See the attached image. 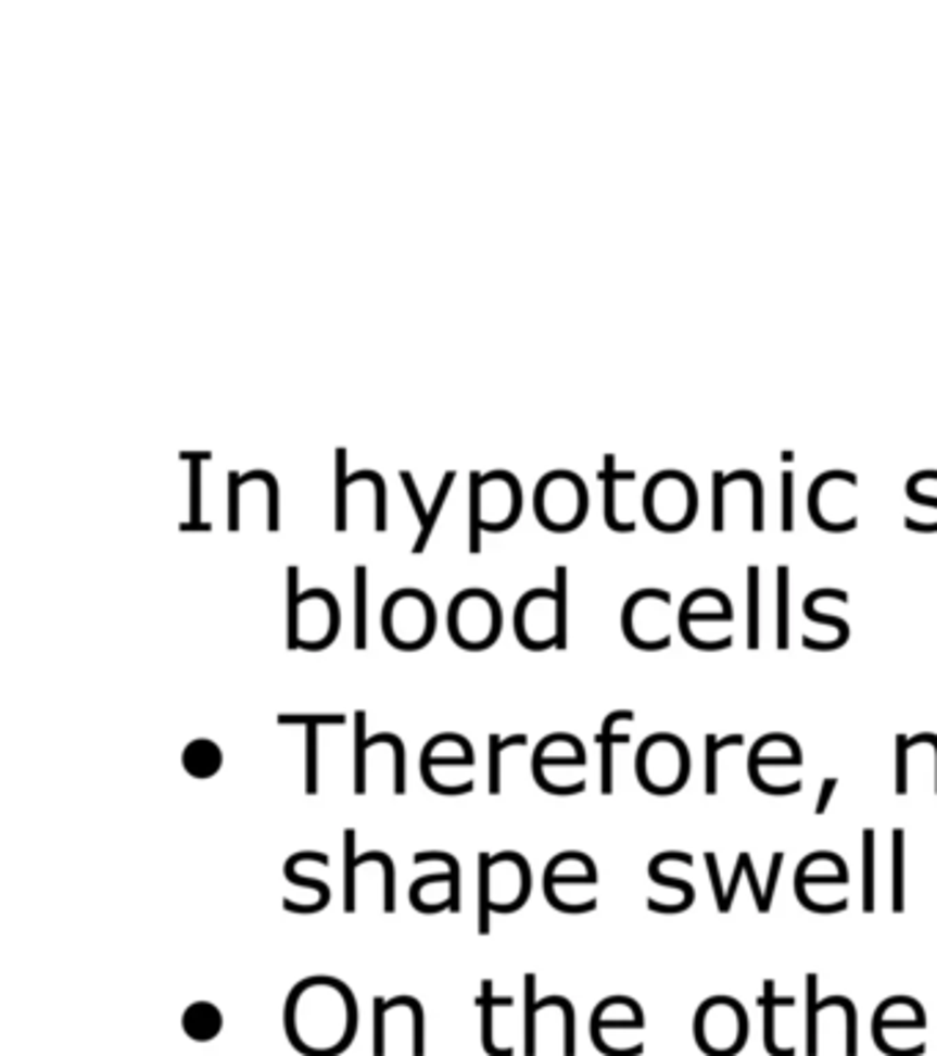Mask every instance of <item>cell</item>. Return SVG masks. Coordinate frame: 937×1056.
<instances>
[{"label":"cell","instance_id":"6","mask_svg":"<svg viewBox=\"0 0 937 1056\" xmlns=\"http://www.w3.org/2000/svg\"><path fill=\"white\" fill-rule=\"evenodd\" d=\"M445 630L459 650H493L504 633V605L484 587L459 589L445 608Z\"/></svg>","mask_w":937,"mask_h":1056},{"label":"cell","instance_id":"28","mask_svg":"<svg viewBox=\"0 0 937 1056\" xmlns=\"http://www.w3.org/2000/svg\"><path fill=\"white\" fill-rule=\"evenodd\" d=\"M223 763L226 757H223L220 743L212 738H193L182 749V770L195 781L215 779L223 770Z\"/></svg>","mask_w":937,"mask_h":1056},{"label":"cell","instance_id":"33","mask_svg":"<svg viewBox=\"0 0 937 1056\" xmlns=\"http://www.w3.org/2000/svg\"><path fill=\"white\" fill-rule=\"evenodd\" d=\"M756 1004L764 1009V1048L770 1051V1056H795L797 1048H792V1045L781 1048L778 1034H775V1013H778V1007H795V998L778 996L775 980H764V991L762 996L756 998Z\"/></svg>","mask_w":937,"mask_h":1056},{"label":"cell","instance_id":"18","mask_svg":"<svg viewBox=\"0 0 937 1056\" xmlns=\"http://www.w3.org/2000/svg\"><path fill=\"white\" fill-rule=\"evenodd\" d=\"M646 1029V1016L644 1007H641L635 998L630 996H608L594 1007L592 1013V1023H588V1032H592V1043L599 1054L610 1056L613 1054V1038L619 1032H644Z\"/></svg>","mask_w":937,"mask_h":1056},{"label":"cell","instance_id":"47","mask_svg":"<svg viewBox=\"0 0 937 1056\" xmlns=\"http://www.w3.org/2000/svg\"><path fill=\"white\" fill-rule=\"evenodd\" d=\"M646 872H649L651 883H657V887H666V889H674V892H680L682 900H685L687 910L693 908V903H696V887H693L691 880L674 878V875H668L666 869H662L657 862H649V869H646Z\"/></svg>","mask_w":937,"mask_h":1056},{"label":"cell","instance_id":"7","mask_svg":"<svg viewBox=\"0 0 937 1056\" xmlns=\"http://www.w3.org/2000/svg\"><path fill=\"white\" fill-rule=\"evenodd\" d=\"M476 768V749L463 732H438L423 743L418 774L421 781L443 799H459L476 790L470 770Z\"/></svg>","mask_w":937,"mask_h":1056},{"label":"cell","instance_id":"45","mask_svg":"<svg viewBox=\"0 0 937 1056\" xmlns=\"http://www.w3.org/2000/svg\"><path fill=\"white\" fill-rule=\"evenodd\" d=\"M278 727H346L350 716L344 713H281Z\"/></svg>","mask_w":937,"mask_h":1056},{"label":"cell","instance_id":"54","mask_svg":"<svg viewBox=\"0 0 937 1056\" xmlns=\"http://www.w3.org/2000/svg\"><path fill=\"white\" fill-rule=\"evenodd\" d=\"M743 878H745V853H739L737 864H734L732 880H729V887H726V903H723L721 914H729V910H732L734 894H737V887H739V880H743Z\"/></svg>","mask_w":937,"mask_h":1056},{"label":"cell","instance_id":"39","mask_svg":"<svg viewBox=\"0 0 937 1056\" xmlns=\"http://www.w3.org/2000/svg\"><path fill=\"white\" fill-rule=\"evenodd\" d=\"M360 862L366 867H377L382 872V910L388 916L396 914V862L385 851L360 853Z\"/></svg>","mask_w":937,"mask_h":1056},{"label":"cell","instance_id":"10","mask_svg":"<svg viewBox=\"0 0 937 1056\" xmlns=\"http://www.w3.org/2000/svg\"><path fill=\"white\" fill-rule=\"evenodd\" d=\"M586 765V745L572 732H550L533 745L531 776L547 795L569 799L586 792V776H580Z\"/></svg>","mask_w":937,"mask_h":1056},{"label":"cell","instance_id":"11","mask_svg":"<svg viewBox=\"0 0 937 1056\" xmlns=\"http://www.w3.org/2000/svg\"><path fill=\"white\" fill-rule=\"evenodd\" d=\"M693 757L685 740L674 732H655L635 752V779L649 795L668 799L691 781Z\"/></svg>","mask_w":937,"mask_h":1056},{"label":"cell","instance_id":"3","mask_svg":"<svg viewBox=\"0 0 937 1056\" xmlns=\"http://www.w3.org/2000/svg\"><path fill=\"white\" fill-rule=\"evenodd\" d=\"M341 633V605L330 589H300V567H287V650L325 652Z\"/></svg>","mask_w":937,"mask_h":1056},{"label":"cell","instance_id":"52","mask_svg":"<svg viewBox=\"0 0 937 1056\" xmlns=\"http://www.w3.org/2000/svg\"><path fill=\"white\" fill-rule=\"evenodd\" d=\"M704 862H707V875H709V887H712V894H716V908L723 910V903H726V887L721 880V867H718V856L712 851L704 853Z\"/></svg>","mask_w":937,"mask_h":1056},{"label":"cell","instance_id":"50","mask_svg":"<svg viewBox=\"0 0 937 1056\" xmlns=\"http://www.w3.org/2000/svg\"><path fill=\"white\" fill-rule=\"evenodd\" d=\"M242 474L240 470H229V531L237 535L242 531Z\"/></svg>","mask_w":937,"mask_h":1056},{"label":"cell","instance_id":"40","mask_svg":"<svg viewBox=\"0 0 937 1056\" xmlns=\"http://www.w3.org/2000/svg\"><path fill=\"white\" fill-rule=\"evenodd\" d=\"M201 465L190 463V485H188V520H182L179 531H212V523L201 517L204 506H201Z\"/></svg>","mask_w":937,"mask_h":1056},{"label":"cell","instance_id":"21","mask_svg":"<svg viewBox=\"0 0 937 1056\" xmlns=\"http://www.w3.org/2000/svg\"><path fill=\"white\" fill-rule=\"evenodd\" d=\"M734 605L721 589H696L687 594L676 614V628H680L685 644H691L693 636L701 625H732Z\"/></svg>","mask_w":937,"mask_h":1056},{"label":"cell","instance_id":"24","mask_svg":"<svg viewBox=\"0 0 937 1056\" xmlns=\"http://www.w3.org/2000/svg\"><path fill=\"white\" fill-rule=\"evenodd\" d=\"M635 713L633 711H610L608 716L603 718V727L597 732V745H599V792L603 795H613L616 790V745H628L630 743V732H624V724H633Z\"/></svg>","mask_w":937,"mask_h":1056},{"label":"cell","instance_id":"17","mask_svg":"<svg viewBox=\"0 0 937 1056\" xmlns=\"http://www.w3.org/2000/svg\"><path fill=\"white\" fill-rule=\"evenodd\" d=\"M858 490V476L847 470H827L814 479L809 490V515L827 535L856 531L858 515L850 512Z\"/></svg>","mask_w":937,"mask_h":1056},{"label":"cell","instance_id":"32","mask_svg":"<svg viewBox=\"0 0 937 1056\" xmlns=\"http://www.w3.org/2000/svg\"><path fill=\"white\" fill-rule=\"evenodd\" d=\"M599 479H603V488H605V504H603L605 526H608L610 531H616V535H633L635 526L621 523V517H619V506H616V490H619L621 481H633L635 470H619V468H616L613 454H605V465H603V470H599Z\"/></svg>","mask_w":937,"mask_h":1056},{"label":"cell","instance_id":"48","mask_svg":"<svg viewBox=\"0 0 937 1056\" xmlns=\"http://www.w3.org/2000/svg\"><path fill=\"white\" fill-rule=\"evenodd\" d=\"M802 614H806V619H811V623H816V625H831L833 633H836L838 650H841V646L850 641V625H847V619H841V616L822 614V611L816 608V605H811L809 600L802 603Z\"/></svg>","mask_w":937,"mask_h":1056},{"label":"cell","instance_id":"44","mask_svg":"<svg viewBox=\"0 0 937 1056\" xmlns=\"http://www.w3.org/2000/svg\"><path fill=\"white\" fill-rule=\"evenodd\" d=\"M759 564H748V650H759V630H762V616H759Z\"/></svg>","mask_w":937,"mask_h":1056},{"label":"cell","instance_id":"1","mask_svg":"<svg viewBox=\"0 0 937 1056\" xmlns=\"http://www.w3.org/2000/svg\"><path fill=\"white\" fill-rule=\"evenodd\" d=\"M358 1023V998L339 977H303L283 1002V1032L303 1056H341L355 1043Z\"/></svg>","mask_w":937,"mask_h":1056},{"label":"cell","instance_id":"55","mask_svg":"<svg viewBox=\"0 0 937 1056\" xmlns=\"http://www.w3.org/2000/svg\"><path fill=\"white\" fill-rule=\"evenodd\" d=\"M904 493H908V499L913 501V504H919V506H926V510H935L937 512V499L935 495H924L919 490V485L913 481V476L908 479V485H904Z\"/></svg>","mask_w":937,"mask_h":1056},{"label":"cell","instance_id":"12","mask_svg":"<svg viewBox=\"0 0 937 1056\" xmlns=\"http://www.w3.org/2000/svg\"><path fill=\"white\" fill-rule=\"evenodd\" d=\"M599 883L597 864L583 851H561L545 864L542 872V894L547 905L558 914L580 916L597 910V897H580L578 892L594 889Z\"/></svg>","mask_w":937,"mask_h":1056},{"label":"cell","instance_id":"34","mask_svg":"<svg viewBox=\"0 0 937 1056\" xmlns=\"http://www.w3.org/2000/svg\"><path fill=\"white\" fill-rule=\"evenodd\" d=\"M490 745V757H486V792L490 795H501L504 790V754L509 749H526L528 734H490L486 740Z\"/></svg>","mask_w":937,"mask_h":1056},{"label":"cell","instance_id":"56","mask_svg":"<svg viewBox=\"0 0 937 1056\" xmlns=\"http://www.w3.org/2000/svg\"><path fill=\"white\" fill-rule=\"evenodd\" d=\"M212 457H215L212 452H179V460H188V463H206Z\"/></svg>","mask_w":937,"mask_h":1056},{"label":"cell","instance_id":"16","mask_svg":"<svg viewBox=\"0 0 937 1056\" xmlns=\"http://www.w3.org/2000/svg\"><path fill=\"white\" fill-rule=\"evenodd\" d=\"M621 633L641 652L671 646V594L666 589H638L621 608Z\"/></svg>","mask_w":937,"mask_h":1056},{"label":"cell","instance_id":"31","mask_svg":"<svg viewBox=\"0 0 937 1056\" xmlns=\"http://www.w3.org/2000/svg\"><path fill=\"white\" fill-rule=\"evenodd\" d=\"M352 646L364 652L369 646V567L352 569Z\"/></svg>","mask_w":937,"mask_h":1056},{"label":"cell","instance_id":"23","mask_svg":"<svg viewBox=\"0 0 937 1056\" xmlns=\"http://www.w3.org/2000/svg\"><path fill=\"white\" fill-rule=\"evenodd\" d=\"M847 883H850V867L833 851L809 853L795 869V897H802L814 887L838 889Z\"/></svg>","mask_w":937,"mask_h":1056},{"label":"cell","instance_id":"15","mask_svg":"<svg viewBox=\"0 0 937 1056\" xmlns=\"http://www.w3.org/2000/svg\"><path fill=\"white\" fill-rule=\"evenodd\" d=\"M748 1013L737 998L712 996L698 1004L693 1038L707 1056H737L748 1043Z\"/></svg>","mask_w":937,"mask_h":1056},{"label":"cell","instance_id":"27","mask_svg":"<svg viewBox=\"0 0 937 1056\" xmlns=\"http://www.w3.org/2000/svg\"><path fill=\"white\" fill-rule=\"evenodd\" d=\"M515 1004L511 996H498L495 993V982L493 980H481V993L476 998V1007L481 1013V1048H484L486 1056H515V1048H504L495 1040V1018H498V1009H509Z\"/></svg>","mask_w":937,"mask_h":1056},{"label":"cell","instance_id":"2","mask_svg":"<svg viewBox=\"0 0 937 1056\" xmlns=\"http://www.w3.org/2000/svg\"><path fill=\"white\" fill-rule=\"evenodd\" d=\"M515 639L528 652L567 650L569 639V569L556 567L553 587H533L520 594L511 614Z\"/></svg>","mask_w":937,"mask_h":1056},{"label":"cell","instance_id":"38","mask_svg":"<svg viewBox=\"0 0 937 1056\" xmlns=\"http://www.w3.org/2000/svg\"><path fill=\"white\" fill-rule=\"evenodd\" d=\"M904 856H908V847H904V828H894L890 833V908L894 914H902L904 910Z\"/></svg>","mask_w":937,"mask_h":1056},{"label":"cell","instance_id":"35","mask_svg":"<svg viewBox=\"0 0 937 1056\" xmlns=\"http://www.w3.org/2000/svg\"><path fill=\"white\" fill-rule=\"evenodd\" d=\"M355 842H358V831L352 826L344 828V845H341V853H344V880H341V897H344V914H355L358 910V851H355Z\"/></svg>","mask_w":937,"mask_h":1056},{"label":"cell","instance_id":"25","mask_svg":"<svg viewBox=\"0 0 937 1056\" xmlns=\"http://www.w3.org/2000/svg\"><path fill=\"white\" fill-rule=\"evenodd\" d=\"M926 1029V1016L921 1002L910 996H890L879 1002L872 1018V1038H888L890 1032H921Z\"/></svg>","mask_w":937,"mask_h":1056},{"label":"cell","instance_id":"51","mask_svg":"<svg viewBox=\"0 0 937 1056\" xmlns=\"http://www.w3.org/2000/svg\"><path fill=\"white\" fill-rule=\"evenodd\" d=\"M910 790V749L908 734L897 738V795H908Z\"/></svg>","mask_w":937,"mask_h":1056},{"label":"cell","instance_id":"53","mask_svg":"<svg viewBox=\"0 0 937 1056\" xmlns=\"http://www.w3.org/2000/svg\"><path fill=\"white\" fill-rule=\"evenodd\" d=\"M838 790V776H827V779H822V784H820V795H816V804H814V815H825L827 812V806H831V801H833V792Z\"/></svg>","mask_w":937,"mask_h":1056},{"label":"cell","instance_id":"30","mask_svg":"<svg viewBox=\"0 0 937 1056\" xmlns=\"http://www.w3.org/2000/svg\"><path fill=\"white\" fill-rule=\"evenodd\" d=\"M223 1023H226L223 1021V1009L215 1002H206V998L188 1004L182 1013V1032L193 1043H212V1040H217L223 1032Z\"/></svg>","mask_w":937,"mask_h":1056},{"label":"cell","instance_id":"29","mask_svg":"<svg viewBox=\"0 0 937 1056\" xmlns=\"http://www.w3.org/2000/svg\"><path fill=\"white\" fill-rule=\"evenodd\" d=\"M536 975L528 971L522 977V996H526V1021H522V1048H526V1056H536V1043H540V1016L545 1009H558L561 1004V996H536Z\"/></svg>","mask_w":937,"mask_h":1056},{"label":"cell","instance_id":"19","mask_svg":"<svg viewBox=\"0 0 937 1056\" xmlns=\"http://www.w3.org/2000/svg\"><path fill=\"white\" fill-rule=\"evenodd\" d=\"M371 485L375 488V531L382 535L388 531V490H385V479H382L380 470L371 468H360V470H346V449H335V531L344 535L346 526H350V501H346V493H350L352 485Z\"/></svg>","mask_w":937,"mask_h":1056},{"label":"cell","instance_id":"20","mask_svg":"<svg viewBox=\"0 0 937 1056\" xmlns=\"http://www.w3.org/2000/svg\"><path fill=\"white\" fill-rule=\"evenodd\" d=\"M398 479H402V485H405L407 499H410L413 512H416V520H418V535H416V542H413L410 553H413V556H421V553H427L429 542H432L434 528H438L440 515H443V510H445V501H448V495H452L454 481H457V470H445L443 479H440V488L434 490V499L429 506L423 504V495H421V490H418V481H416V476L410 474V470H398Z\"/></svg>","mask_w":937,"mask_h":1056},{"label":"cell","instance_id":"36","mask_svg":"<svg viewBox=\"0 0 937 1056\" xmlns=\"http://www.w3.org/2000/svg\"><path fill=\"white\" fill-rule=\"evenodd\" d=\"M863 867H861V897H863V914H874L877 903H874V892H877V833L874 828H863Z\"/></svg>","mask_w":937,"mask_h":1056},{"label":"cell","instance_id":"4","mask_svg":"<svg viewBox=\"0 0 937 1056\" xmlns=\"http://www.w3.org/2000/svg\"><path fill=\"white\" fill-rule=\"evenodd\" d=\"M526 510V490L511 470H470V531L468 548L479 556L484 535H506L520 523Z\"/></svg>","mask_w":937,"mask_h":1056},{"label":"cell","instance_id":"9","mask_svg":"<svg viewBox=\"0 0 937 1056\" xmlns=\"http://www.w3.org/2000/svg\"><path fill=\"white\" fill-rule=\"evenodd\" d=\"M588 488L574 470L556 468L540 476L533 488V517L550 535H572L588 517Z\"/></svg>","mask_w":937,"mask_h":1056},{"label":"cell","instance_id":"43","mask_svg":"<svg viewBox=\"0 0 937 1056\" xmlns=\"http://www.w3.org/2000/svg\"><path fill=\"white\" fill-rule=\"evenodd\" d=\"M319 729L322 727H305V795L314 799L319 795Z\"/></svg>","mask_w":937,"mask_h":1056},{"label":"cell","instance_id":"46","mask_svg":"<svg viewBox=\"0 0 937 1056\" xmlns=\"http://www.w3.org/2000/svg\"><path fill=\"white\" fill-rule=\"evenodd\" d=\"M775 573H778L775 576V581H778V639H775V644H778V650H789V567L778 564Z\"/></svg>","mask_w":937,"mask_h":1056},{"label":"cell","instance_id":"37","mask_svg":"<svg viewBox=\"0 0 937 1056\" xmlns=\"http://www.w3.org/2000/svg\"><path fill=\"white\" fill-rule=\"evenodd\" d=\"M745 738L743 734H726V738H718L716 732H709L704 738V792L707 795H718V759H721L723 749H734V745H743Z\"/></svg>","mask_w":937,"mask_h":1056},{"label":"cell","instance_id":"5","mask_svg":"<svg viewBox=\"0 0 937 1056\" xmlns=\"http://www.w3.org/2000/svg\"><path fill=\"white\" fill-rule=\"evenodd\" d=\"M531 864L517 851L479 853V935H490L493 916H511L531 900Z\"/></svg>","mask_w":937,"mask_h":1056},{"label":"cell","instance_id":"13","mask_svg":"<svg viewBox=\"0 0 937 1056\" xmlns=\"http://www.w3.org/2000/svg\"><path fill=\"white\" fill-rule=\"evenodd\" d=\"M644 517L660 535H680L696 520L698 490L696 481L682 470H660L644 488Z\"/></svg>","mask_w":937,"mask_h":1056},{"label":"cell","instance_id":"8","mask_svg":"<svg viewBox=\"0 0 937 1056\" xmlns=\"http://www.w3.org/2000/svg\"><path fill=\"white\" fill-rule=\"evenodd\" d=\"M438 605L418 587H402L391 592L380 611L382 639L398 652L427 650L438 633Z\"/></svg>","mask_w":937,"mask_h":1056},{"label":"cell","instance_id":"41","mask_svg":"<svg viewBox=\"0 0 937 1056\" xmlns=\"http://www.w3.org/2000/svg\"><path fill=\"white\" fill-rule=\"evenodd\" d=\"M816 975L806 977V1056H816L820 1054V1029H816V1018H820V996H816Z\"/></svg>","mask_w":937,"mask_h":1056},{"label":"cell","instance_id":"49","mask_svg":"<svg viewBox=\"0 0 937 1056\" xmlns=\"http://www.w3.org/2000/svg\"><path fill=\"white\" fill-rule=\"evenodd\" d=\"M781 531H795V474L784 470L781 476Z\"/></svg>","mask_w":937,"mask_h":1056},{"label":"cell","instance_id":"22","mask_svg":"<svg viewBox=\"0 0 937 1056\" xmlns=\"http://www.w3.org/2000/svg\"><path fill=\"white\" fill-rule=\"evenodd\" d=\"M773 768H802V749L792 734L768 732L750 749L748 776L756 790H762L764 779Z\"/></svg>","mask_w":937,"mask_h":1056},{"label":"cell","instance_id":"14","mask_svg":"<svg viewBox=\"0 0 937 1056\" xmlns=\"http://www.w3.org/2000/svg\"><path fill=\"white\" fill-rule=\"evenodd\" d=\"M413 864H438V872L421 875L410 883V908L423 916L459 914L463 910V862L448 851H418Z\"/></svg>","mask_w":937,"mask_h":1056},{"label":"cell","instance_id":"42","mask_svg":"<svg viewBox=\"0 0 937 1056\" xmlns=\"http://www.w3.org/2000/svg\"><path fill=\"white\" fill-rule=\"evenodd\" d=\"M283 878H287L292 887H300V889H308V892H314V897H317L319 908H322V910L328 908L330 900H333V889H330L328 880L308 878V875H303L297 869V864L292 862V858H287V862H283Z\"/></svg>","mask_w":937,"mask_h":1056},{"label":"cell","instance_id":"26","mask_svg":"<svg viewBox=\"0 0 937 1056\" xmlns=\"http://www.w3.org/2000/svg\"><path fill=\"white\" fill-rule=\"evenodd\" d=\"M369 727V716L366 711H355L352 713V792L355 795H366V774H369V765H366V757H369L371 749H380V745H388L391 749L393 740L398 738L396 732H366Z\"/></svg>","mask_w":937,"mask_h":1056}]
</instances>
